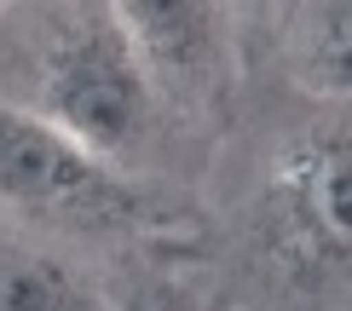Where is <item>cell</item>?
Instances as JSON below:
<instances>
[{
  "label": "cell",
  "instance_id": "1",
  "mask_svg": "<svg viewBox=\"0 0 352 311\" xmlns=\"http://www.w3.org/2000/svg\"><path fill=\"white\" fill-rule=\"evenodd\" d=\"M156 81L122 35L116 12H76L58 23V35L41 52V110L58 133L93 156H116L144 133L151 122Z\"/></svg>",
  "mask_w": 352,
  "mask_h": 311
},
{
  "label": "cell",
  "instance_id": "2",
  "mask_svg": "<svg viewBox=\"0 0 352 311\" xmlns=\"http://www.w3.org/2000/svg\"><path fill=\"white\" fill-rule=\"evenodd\" d=\"M0 202L29 219L93 225L122 207V179L104 156L81 150L47 115L0 104Z\"/></svg>",
  "mask_w": 352,
  "mask_h": 311
},
{
  "label": "cell",
  "instance_id": "3",
  "mask_svg": "<svg viewBox=\"0 0 352 311\" xmlns=\"http://www.w3.org/2000/svg\"><path fill=\"white\" fill-rule=\"evenodd\" d=\"M277 214L306 260L352 265V139L318 133L277 161Z\"/></svg>",
  "mask_w": 352,
  "mask_h": 311
},
{
  "label": "cell",
  "instance_id": "4",
  "mask_svg": "<svg viewBox=\"0 0 352 311\" xmlns=\"http://www.w3.org/2000/svg\"><path fill=\"white\" fill-rule=\"evenodd\" d=\"M122 35L133 41L144 69L156 76H208L219 41H226V12L219 6H179V0H139V6H110Z\"/></svg>",
  "mask_w": 352,
  "mask_h": 311
},
{
  "label": "cell",
  "instance_id": "5",
  "mask_svg": "<svg viewBox=\"0 0 352 311\" xmlns=\"http://www.w3.org/2000/svg\"><path fill=\"white\" fill-rule=\"evenodd\" d=\"M295 76L324 98H352V6H312L295 18Z\"/></svg>",
  "mask_w": 352,
  "mask_h": 311
},
{
  "label": "cell",
  "instance_id": "6",
  "mask_svg": "<svg viewBox=\"0 0 352 311\" xmlns=\"http://www.w3.org/2000/svg\"><path fill=\"white\" fill-rule=\"evenodd\" d=\"M0 311H93V300L64 260L6 254L0 260Z\"/></svg>",
  "mask_w": 352,
  "mask_h": 311
},
{
  "label": "cell",
  "instance_id": "7",
  "mask_svg": "<svg viewBox=\"0 0 352 311\" xmlns=\"http://www.w3.org/2000/svg\"><path fill=\"white\" fill-rule=\"evenodd\" d=\"M127 311H190V300L173 294V288H139L133 300H127Z\"/></svg>",
  "mask_w": 352,
  "mask_h": 311
}]
</instances>
